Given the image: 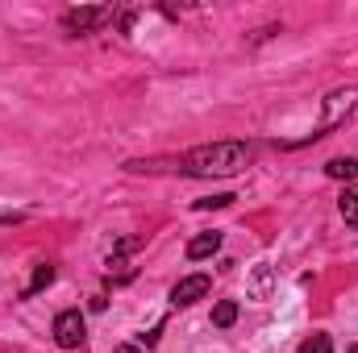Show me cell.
Instances as JSON below:
<instances>
[{
    "label": "cell",
    "instance_id": "cell-1",
    "mask_svg": "<svg viewBox=\"0 0 358 353\" xmlns=\"http://www.w3.org/2000/svg\"><path fill=\"white\" fill-rule=\"evenodd\" d=\"M250 163V146L242 142H213V146H196L179 158V175H192V179H225V175H238L246 171Z\"/></svg>",
    "mask_w": 358,
    "mask_h": 353
},
{
    "label": "cell",
    "instance_id": "cell-2",
    "mask_svg": "<svg viewBox=\"0 0 358 353\" xmlns=\"http://www.w3.org/2000/svg\"><path fill=\"white\" fill-rule=\"evenodd\" d=\"M358 108V88H338L325 96V117H321V125H317V133H313V142L317 137H325L329 129H338V125H346L350 117H355Z\"/></svg>",
    "mask_w": 358,
    "mask_h": 353
},
{
    "label": "cell",
    "instance_id": "cell-3",
    "mask_svg": "<svg viewBox=\"0 0 358 353\" xmlns=\"http://www.w3.org/2000/svg\"><path fill=\"white\" fill-rule=\"evenodd\" d=\"M84 337H88V324H84L80 312H59V316H55V341H59L63 350H80Z\"/></svg>",
    "mask_w": 358,
    "mask_h": 353
},
{
    "label": "cell",
    "instance_id": "cell-4",
    "mask_svg": "<svg viewBox=\"0 0 358 353\" xmlns=\"http://www.w3.org/2000/svg\"><path fill=\"white\" fill-rule=\"evenodd\" d=\"M108 17H113L108 4H96V8H71V13L63 17V25H67L71 33H92V29H100Z\"/></svg>",
    "mask_w": 358,
    "mask_h": 353
},
{
    "label": "cell",
    "instance_id": "cell-5",
    "mask_svg": "<svg viewBox=\"0 0 358 353\" xmlns=\"http://www.w3.org/2000/svg\"><path fill=\"white\" fill-rule=\"evenodd\" d=\"M208 291H213V278H208V274H187V278H179V283H176L171 303H176V308H187V303L204 299Z\"/></svg>",
    "mask_w": 358,
    "mask_h": 353
},
{
    "label": "cell",
    "instance_id": "cell-6",
    "mask_svg": "<svg viewBox=\"0 0 358 353\" xmlns=\"http://www.w3.org/2000/svg\"><path fill=\"white\" fill-rule=\"evenodd\" d=\"M217 250H221V233H200V237L187 241V258H192V262H200V258H208V254H217Z\"/></svg>",
    "mask_w": 358,
    "mask_h": 353
},
{
    "label": "cell",
    "instance_id": "cell-7",
    "mask_svg": "<svg viewBox=\"0 0 358 353\" xmlns=\"http://www.w3.org/2000/svg\"><path fill=\"white\" fill-rule=\"evenodd\" d=\"M338 208H342V216H346V225L358 229V183L355 187H346L342 191V200H338Z\"/></svg>",
    "mask_w": 358,
    "mask_h": 353
},
{
    "label": "cell",
    "instance_id": "cell-8",
    "mask_svg": "<svg viewBox=\"0 0 358 353\" xmlns=\"http://www.w3.org/2000/svg\"><path fill=\"white\" fill-rule=\"evenodd\" d=\"M325 171H329V179H358V158H334Z\"/></svg>",
    "mask_w": 358,
    "mask_h": 353
},
{
    "label": "cell",
    "instance_id": "cell-9",
    "mask_svg": "<svg viewBox=\"0 0 358 353\" xmlns=\"http://www.w3.org/2000/svg\"><path fill=\"white\" fill-rule=\"evenodd\" d=\"M234 320H238V303H234V299H225V303L213 308V324H217V329H229Z\"/></svg>",
    "mask_w": 358,
    "mask_h": 353
},
{
    "label": "cell",
    "instance_id": "cell-10",
    "mask_svg": "<svg viewBox=\"0 0 358 353\" xmlns=\"http://www.w3.org/2000/svg\"><path fill=\"white\" fill-rule=\"evenodd\" d=\"M50 283H55V266L42 262L38 270H34V283L25 287V295H38V291H42V287H50Z\"/></svg>",
    "mask_w": 358,
    "mask_h": 353
},
{
    "label": "cell",
    "instance_id": "cell-11",
    "mask_svg": "<svg viewBox=\"0 0 358 353\" xmlns=\"http://www.w3.org/2000/svg\"><path fill=\"white\" fill-rule=\"evenodd\" d=\"M300 353H334V341H329V333H313L308 341H300Z\"/></svg>",
    "mask_w": 358,
    "mask_h": 353
},
{
    "label": "cell",
    "instance_id": "cell-12",
    "mask_svg": "<svg viewBox=\"0 0 358 353\" xmlns=\"http://www.w3.org/2000/svg\"><path fill=\"white\" fill-rule=\"evenodd\" d=\"M271 295V266H259L255 274V299H267Z\"/></svg>",
    "mask_w": 358,
    "mask_h": 353
},
{
    "label": "cell",
    "instance_id": "cell-13",
    "mask_svg": "<svg viewBox=\"0 0 358 353\" xmlns=\"http://www.w3.org/2000/svg\"><path fill=\"white\" fill-rule=\"evenodd\" d=\"M238 195H229V191H221V195H213V200H196V208H225V204H234Z\"/></svg>",
    "mask_w": 358,
    "mask_h": 353
},
{
    "label": "cell",
    "instance_id": "cell-14",
    "mask_svg": "<svg viewBox=\"0 0 358 353\" xmlns=\"http://www.w3.org/2000/svg\"><path fill=\"white\" fill-rule=\"evenodd\" d=\"M113 353H138V345H117Z\"/></svg>",
    "mask_w": 358,
    "mask_h": 353
},
{
    "label": "cell",
    "instance_id": "cell-15",
    "mask_svg": "<svg viewBox=\"0 0 358 353\" xmlns=\"http://www.w3.org/2000/svg\"><path fill=\"white\" fill-rule=\"evenodd\" d=\"M350 353H358V345H355V350H350Z\"/></svg>",
    "mask_w": 358,
    "mask_h": 353
}]
</instances>
